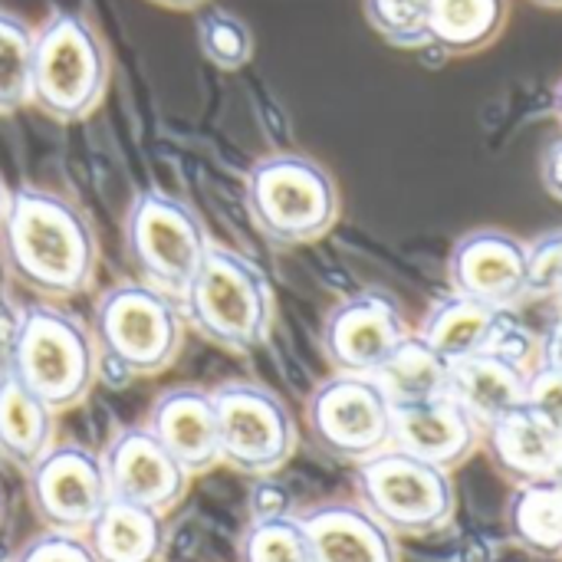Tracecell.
<instances>
[{"label":"cell","mask_w":562,"mask_h":562,"mask_svg":"<svg viewBox=\"0 0 562 562\" xmlns=\"http://www.w3.org/2000/svg\"><path fill=\"white\" fill-rule=\"evenodd\" d=\"M369 26L398 49L428 46V13L431 0H362Z\"/></svg>","instance_id":"obj_28"},{"label":"cell","mask_w":562,"mask_h":562,"mask_svg":"<svg viewBox=\"0 0 562 562\" xmlns=\"http://www.w3.org/2000/svg\"><path fill=\"white\" fill-rule=\"evenodd\" d=\"M273 514H286V494L273 487L270 477H263L257 481V491H254V517H273Z\"/></svg>","instance_id":"obj_34"},{"label":"cell","mask_w":562,"mask_h":562,"mask_svg":"<svg viewBox=\"0 0 562 562\" xmlns=\"http://www.w3.org/2000/svg\"><path fill=\"white\" fill-rule=\"evenodd\" d=\"M155 438L175 454V461L201 477L221 464V435H217V408L214 395L198 385H175L161 392L145 422Z\"/></svg>","instance_id":"obj_17"},{"label":"cell","mask_w":562,"mask_h":562,"mask_svg":"<svg viewBox=\"0 0 562 562\" xmlns=\"http://www.w3.org/2000/svg\"><path fill=\"white\" fill-rule=\"evenodd\" d=\"M13 562H99L86 533H63V530H43L33 537Z\"/></svg>","instance_id":"obj_32"},{"label":"cell","mask_w":562,"mask_h":562,"mask_svg":"<svg viewBox=\"0 0 562 562\" xmlns=\"http://www.w3.org/2000/svg\"><path fill=\"white\" fill-rule=\"evenodd\" d=\"M30 56L33 26L10 10H0V115L30 105Z\"/></svg>","instance_id":"obj_27"},{"label":"cell","mask_w":562,"mask_h":562,"mask_svg":"<svg viewBox=\"0 0 562 562\" xmlns=\"http://www.w3.org/2000/svg\"><path fill=\"white\" fill-rule=\"evenodd\" d=\"M356 497L395 537L441 533L458 514L451 471L398 448L356 464Z\"/></svg>","instance_id":"obj_7"},{"label":"cell","mask_w":562,"mask_h":562,"mask_svg":"<svg viewBox=\"0 0 562 562\" xmlns=\"http://www.w3.org/2000/svg\"><path fill=\"white\" fill-rule=\"evenodd\" d=\"M26 474V501L43 530L86 533L109 504V481L102 454L66 441L53 445Z\"/></svg>","instance_id":"obj_11"},{"label":"cell","mask_w":562,"mask_h":562,"mask_svg":"<svg viewBox=\"0 0 562 562\" xmlns=\"http://www.w3.org/2000/svg\"><path fill=\"white\" fill-rule=\"evenodd\" d=\"M540 184L553 201L562 204V135L553 138L540 155Z\"/></svg>","instance_id":"obj_33"},{"label":"cell","mask_w":562,"mask_h":562,"mask_svg":"<svg viewBox=\"0 0 562 562\" xmlns=\"http://www.w3.org/2000/svg\"><path fill=\"white\" fill-rule=\"evenodd\" d=\"M237 560L240 562H313L310 537L300 517L293 514H273V517H254L250 527L237 540Z\"/></svg>","instance_id":"obj_26"},{"label":"cell","mask_w":562,"mask_h":562,"mask_svg":"<svg viewBox=\"0 0 562 562\" xmlns=\"http://www.w3.org/2000/svg\"><path fill=\"white\" fill-rule=\"evenodd\" d=\"M481 448L487 451L494 471L514 487L533 481H562V428L530 405H517L487 425Z\"/></svg>","instance_id":"obj_16"},{"label":"cell","mask_w":562,"mask_h":562,"mask_svg":"<svg viewBox=\"0 0 562 562\" xmlns=\"http://www.w3.org/2000/svg\"><path fill=\"white\" fill-rule=\"evenodd\" d=\"M507 313L510 310H494L487 303L451 293L425 313V319L415 333L438 356H445L448 362H458V359L487 352L494 346L497 329H501Z\"/></svg>","instance_id":"obj_22"},{"label":"cell","mask_w":562,"mask_h":562,"mask_svg":"<svg viewBox=\"0 0 562 562\" xmlns=\"http://www.w3.org/2000/svg\"><path fill=\"white\" fill-rule=\"evenodd\" d=\"M533 3H540V7H550V10H562V0H533Z\"/></svg>","instance_id":"obj_39"},{"label":"cell","mask_w":562,"mask_h":562,"mask_svg":"<svg viewBox=\"0 0 562 562\" xmlns=\"http://www.w3.org/2000/svg\"><path fill=\"white\" fill-rule=\"evenodd\" d=\"M86 540L99 562H161L168 550V527L165 514L109 497L86 530Z\"/></svg>","instance_id":"obj_20"},{"label":"cell","mask_w":562,"mask_h":562,"mask_svg":"<svg viewBox=\"0 0 562 562\" xmlns=\"http://www.w3.org/2000/svg\"><path fill=\"white\" fill-rule=\"evenodd\" d=\"M184 333L181 303L138 277L109 286L92 310V336L102 366L125 379H151L171 369Z\"/></svg>","instance_id":"obj_4"},{"label":"cell","mask_w":562,"mask_h":562,"mask_svg":"<svg viewBox=\"0 0 562 562\" xmlns=\"http://www.w3.org/2000/svg\"><path fill=\"white\" fill-rule=\"evenodd\" d=\"M451 362L438 356L418 333H408L405 342L392 352V359L375 372L379 385L392 398V405L425 402L448 392Z\"/></svg>","instance_id":"obj_25"},{"label":"cell","mask_w":562,"mask_h":562,"mask_svg":"<svg viewBox=\"0 0 562 562\" xmlns=\"http://www.w3.org/2000/svg\"><path fill=\"white\" fill-rule=\"evenodd\" d=\"M448 395L458 398L481 428H487L527 402V369L487 349L451 362Z\"/></svg>","instance_id":"obj_19"},{"label":"cell","mask_w":562,"mask_h":562,"mask_svg":"<svg viewBox=\"0 0 562 562\" xmlns=\"http://www.w3.org/2000/svg\"><path fill=\"white\" fill-rule=\"evenodd\" d=\"M109 89V53L79 13L56 10L33 30L30 105L56 122L92 115Z\"/></svg>","instance_id":"obj_6"},{"label":"cell","mask_w":562,"mask_h":562,"mask_svg":"<svg viewBox=\"0 0 562 562\" xmlns=\"http://www.w3.org/2000/svg\"><path fill=\"white\" fill-rule=\"evenodd\" d=\"M543 352H547V356H553V359L562 366V319L553 326V333H550V339H547Z\"/></svg>","instance_id":"obj_35"},{"label":"cell","mask_w":562,"mask_h":562,"mask_svg":"<svg viewBox=\"0 0 562 562\" xmlns=\"http://www.w3.org/2000/svg\"><path fill=\"white\" fill-rule=\"evenodd\" d=\"M306 428L326 458L356 468L392 448V398L375 375L333 372L306 402Z\"/></svg>","instance_id":"obj_10"},{"label":"cell","mask_w":562,"mask_h":562,"mask_svg":"<svg viewBox=\"0 0 562 562\" xmlns=\"http://www.w3.org/2000/svg\"><path fill=\"white\" fill-rule=\"evenodd\" d=\"M221 464L263 481L280 474L296 454V422L283 398L257 382H221L214 392Z\"/></svg>","instance_id":"obj_9"},{"label":"cell","mask_w":562,"mask_h":562,"mask_svg":"<svg viewBox=\"0 0 562 562\" xmlns=\"http://www.w3.org/2000/svg\"><path fill=\"white\" fill-rule=\"evenodd\" d=\"M0 524H3V494H0Z\"/></svg>","instance_id":"obj_40"},{"label":"cell","mask_w":562,"mask_h":562,"mask_svg":"<svg viewBox=\"0 0 562 562\" xmlns=\"http://www.w3.org/2000/svg\"><path fill=\"white\" fill-rule=\"evenodd\" d=\"M151 3L168 7V10H198V7L207 3V0H151Z\"/></svg>","instance_id":"obj_36"},{"label":"cell","mask_w":562,"mask_h":562,"mask_svg":"<svg viewBox=\"0 0 562 562\" xmlns=\"http://www.w3.org/2000/svg\"><path fill=\"white\" fill-rule=\"evenodd\" d=\"M211 250L201 214L168 191H142L125 214V254L138 280L181 300Z\"/></svg>","instance_id":"obj_8"},{"label":"cell","mask_w":562,"mask_h":562,"mask_svg":"<svg viewBox=\"0 0 562 562\" xmlns=\"http://www.w3.org/2000/svg\"><path fill=\"white\" fill-rule=\"evenodd\" d=\"M553 112H557V119H560L562 125V79L560 86H557V92H553Z\"/></svg>","instance_id":"obj_38"},{"label":"cell","mask_w":562,"mask_h":562,"mask_svg":"<svg viewBox=\"0 0 562 562\" xmlns=\"http://www.w3.org/2000/svg\"><path fill=\"white\" fill-rule=\"evenodd\" d=\"M99 454L109 494L119 501L171 514L191 487V474L175 461V454L155 438L148 425L119 428Z\"/></svg>","instance_id":"obj_14"},{"label":"cell","mask_w":562,"mask_h":562,"mask_svg":"<svg viewBox=\"0 0 562 562\" xmlns=\"http://www.w3.org/2000/svg\"><path fill=\"white\" fill-rule=\"evenodd\" d=\"M527 270L530 244L501 227L468 231L448 257L451 293L494 310H514L527 300Z\"/></svg>","instance_id":"obj_13"},{"label":"cell","mask_w":562,"mask_h":562,"mask_svg":"<svg viewBox=\"0 0 562 562\" xmlns=\"http://www.w3.org/2000/svg\"><path fill=\"white\" fill-rule=\"evenodd\" d=\"M339 184L310 155L277 151L247 171V211L254 227L277 247H303L326 237L339 221Z\"/></svg>","instance_id":"obj_5"},{"label":"cell","mask_w":562,"mask_h":562,"mask_svg":"<svg viewBox=\"0 0 562 562\" xmlns=\"http://www.w3.org/2000/svg\"><path fill=\"white\" fill-rule=\"evenodd\" d=\"M408 333V319L389 293L362 290L329 310L319 342L333 372L375 375Z\"/></svg>","instance_id":"obj_12"},{"label":"cell","mask_w":562,"mask_h":562,"mask_svg":"<svg viewBox=\"0 0 562 562\" xmlns=\"http://www.w3.org/2000/svg\"><path fill=\"white\" fill-rule=\"evenodd\" d=\"M562 290V231L530 244L527 300H557Z\"/></svg>","instance_id":"obj_30"},{"label":"cell","mask_w":562,"mask_h":562,"mask_svg":"<svg viewBox=\"0 0 562 562\" xmlns=\"http://www.w3.org/2000/svg\"><path fill=\"white\" fill-rule=\"evenodd\" d=\"M484 445V428L468 415V408L445 395L425 402L392 405V448L454 471L468 464Z\"/></svg>","instance_id":"obj_15"},{"label":"cell","mask_w":562,"mask_h":562,"mask_svg":"<svg viewBox=\"0 0 562 562\" xmlns=\"http://www.w3.org/2000/svg\"><path fill=\"white\" fill-rule=\"evenodd\" d=\"M557 300H560V306H562V290H560V296H557Z\"/></svg>","instance_id":"obj_41"},{"label":"cell","mask_w":562,"mask_h":562,"mask_svg":"<svg viewBox=\"0 0 562 562\" xmlns=\"http://www.w3.org/2000/svg\"><path fill=\"white\" fill-rule=\"evenodd\" d=\"M0 260L23 290L56 303L92 286L99 240L66 194L23 184L10 191L0 221Z\"/></svg>","instance_id":"obj_1"},{"label":"cell","mask_w":562,"mask_h":562,"mask_svg":"<svg viewBox=\"0 0 562 562\" xmlns=\"http://www.w3.org/2000/svg\"><path fill=\"white\" fill-rule=\"evenodd\" d=\"M7 369L59 415L89 398L102 372V356L92 326L40 300L20 310Z\"/></svg>","instance_id":"obj_3"},{"label":"cell","mask_w":562,"mask_h":562,"mask_svg":"<svg viewBox=\"0 0 562 562\" xmlns=\"http://www.w3.org/2000/svg\"><path fill=\"white\" fill-rule=\"evenodd\" d=\"M510 0H431L428 46L448 56H471L491 46L507 26Z\"/></svg>","instance_id":"obj_23"},{"label":"cell","mask_w":562,"mask_h":562,"mask_svg":"<svg viewBox=\"0 0 562 562\" xmlns=\"http://www.w3.org/2000/svg\"><path fill=\"white\" fill-rule=\"evenodd\" d=\"M313 562H402L398 537L359 501H333L300 514Z\"/></svg>","instance_id":"obj_18"},{"label":"cell","mask_w":562,"mask_h":562,"mask_svg":"<svg viewBox=\"0 0 562 562\" xmlns=\"http://www.w3.org/2000/svg\"><path fill=\"white\" fill-rule=\"evenodd\" d=\"M7 201H10V188H7V181L0 178V221H3V211H7Z\"/></svg>","instance_id":"obj_37"},{"label":"cell","mask_w":562,"mask_h":562,"mask_svg":"<svg viewBox=\"0 0 562 562\" xmlns=\"http://www.w3.org/2000/svg\"><path fill=\"white\" fill-rule=\"evenodd\" d=\"M56 445V412L7 366L0 369V458L30 471Z\"/></svg>","instance_id":"obj_21"},{"label":"cell","mask_w":562,"mask_h":562,"mask_svg":"<svg viewBox=\"0 0 562 562\" xmlns=\"http://www.w3.org/2000/svg\"><path fill=\"white\" fill-rule=\"evenodd\" d=\"M178 303L188 329L234 356L260 349L277 319V300L267 273L250 257L221 244H211Z\"/></svg>","instance_id":"obj_2"},{"label":"cell","mask_w":562,"mask_h":562,"mask_svg":"<svg viewBox=\"0 0 562 562\" xmlns=\"http://www.w3.org/2000/svg\"><path fill=\"white\" fill-rule=\"evenodd\" d=\"M198 46H201V53L217 69L231 72V69H240V66L250 63V56H254V33H250V26L240 16L211 7L198 20Z\"/></svg>","instance_id":"obj_29"},{"label":"cell","mask_w":562,"mask_h":562,"mask_svg":"<svg viewBox=\"0 0 562 562\" xmlns=\"http://www.w3.org/2000/svg\"><path fill=\"white\" fill-rule=\"evenodd\" d=\"M510 540L540 560H562V481L517 484L507 501Z\"/></svg>","instance_id":"obj_24"},{"label":"cell","mask_w":562,"mask_h":562,"mask_svg":"<svg viewBox=\"0 0 562 562\" xmlns=\"http://www.w3.org/2000/svg\"><path fill=\"white\" fill-rule=\"evenodd\" d=\"M533 412L550 418L557 428H562V366L553 356H540L537 366L527 372V402Z\"/></svg>","instance_id":"obj_31"}]
</instances>
